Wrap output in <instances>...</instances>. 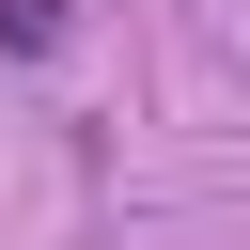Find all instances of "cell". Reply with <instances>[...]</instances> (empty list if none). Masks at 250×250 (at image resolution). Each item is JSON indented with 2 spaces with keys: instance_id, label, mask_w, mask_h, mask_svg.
Masks as SVG:
<instances>
[{
  "instance_id": "1",
  "label": "cell",
  "mask_w": 250,
  "mask_h": 250,
  "mask_svg": "<svg viewBox=\"0 0 250 250\" xmlns=\"http://www.w3.org/2000/svg\"><path fill=\"white\" fill-rule=\"evenodd\" d=\"M62 31H78V0H0V62H47Z\"/></svg>"
}]
</instances>
